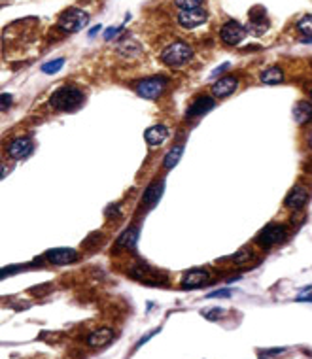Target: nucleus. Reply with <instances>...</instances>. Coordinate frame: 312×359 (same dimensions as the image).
Instances as JSON below:
<instances>
[{
    "instance_id": "14",
    "label": "nucleus",
    "mask_w": 312,
    "mask_h": 359,
    "mask_svg": "<svg viewBox=\"0 0 312 359\" xmlns=\"http://www.w3.org/2000/svg\"><path fill=\"white\" fill-rule=\"evenodd\" d=\"M210 280V274L203 269H193V270H188L186 274H184V286L188 287H195V286H203Z\"/></svg>"
},
{
    "instance_id": "2",
    "label": "nucleus",
    "mask_w": 312,
    "mask_h": 359,
    "mask_svg": "<svg viewBox=\"0 0 312 359\" xmlns=\"http://www.w3.org/2000/svg\"><path fill=\"white\" fill-rule=\"evenodd\" d=\"M191 59H193V49H191V46L186 44V42H174V44H171V46L161 53V61H163L165 65L174 66V68L184 66L186 63H189Z\"/></svg>"
},
{
    "instance_id": "6",
    "label": "nucleus",
    "mask_w": 312,
    "mask_h": 359,
    "mask_svg": "<svg viewBox=\"0 0 312 359\" xmlns=\"http://www.w3.org/2000/svg\"><path fill=\"white\" fill-rule=\"evenodd\" d=\"M286 238V227L280 225V223H271L263 229L257 237V242L261 246H272V244H280L282 240Z\"/></svg>"
},
{
    "instance_id": "18",
    "label": "nucleus",
    "mask_w": 312,
    "mask_h": 359,
    "mask_svg": "<svg viewBox=\"0 0 312 359\" xmlns=\"http://www.w3.org/2000/svg\"><path fill=\"white\" fill-rule=\"evenodd\" d=\"M259 80H261L263 83H267V85H276V83L284 82V72H282V68H278V66H271V68L263 70Z\"/></svg>"
},
{
    "instance_id": "24",
    "label": "nucleus",
    "mask_w": 312,
    "mask_h": 359,
    "mask_svg": "<svg viewBox=\"0 0 312 359\" xmlns=\"http://www.w3.org/2000/svg\"><path fill=\"white\" fill-rule=\"evenodd\" d=\"M65 66V59H55V61H50L46 65H42V72L44 74H55L57 70H61Z\"/></svg>"
},
{
    "instance_id": "11",
    "label": "nucleus",
    "mask_w": 312,
    "mask_h": 359,
    "mask_svg": "<svg viewBox=\"0 0 312 359\" xmlns=\"http://www.w3.org/2000/svg\"><path fill=\"white\" fill-rule=\"evenodd\" d=\"M306 201H308V189L304 188V186H295V188L287 193L284 204H286L287 208H291V210H297V208H301Z\"/></svg>"
},
{
    "instance_id": "31",
    "label": "nucleus",
    "mask_w": 312,
    "mask_h": 359,
    "mask_svg": "<svg viewBox=\"0 0 312 359\" xmlns=\"http://www.w3.org/2000/svg\"><path fill=\"white\" fill-rule=\"evenodd\" d=\"M157 333H159V329H155V331H151V333H148V335H146V336H142V338H140V342H136V348H140V346H142V344L146 342V340H149V338H151V336H155Z\"/></svg>"
},
{
    "instance_id": "28",
    "label": "nucleus",
    "mask_w": 312,
    "mask_h": 359,
    "mask_svg": "<svg viewBox=\"0 0 312 359\" xmlns=\"http://www.w3.org/2000/svg\"><path fill=\"white\" fill-rule=\"evenodd\" d=\"M12 100H14V97H12V95H8V93H2V97H0V104H2V110H8V108L12 106Z\"/></svg>"
},
{
    "instance_id": "33",
    "label": "nucleus",
    "mask_w": 312,
    "mask_h": 359,
    "mask_svg": "<svg viewBox=\"0 0 312 359\" xmlns=\"http://www.w3.org/2000/svg\"><path fill=\"white\" fill-rule=\"evenodd\" d=\"M115 33H119V29H117V27H110L106 33H104V38H106V40H110V38H112Z\"/></svg>"
},
{
    "instance_id": "8",
    "label": "nucleus",
    "mask_w": 312,
    "mask_h": 359,
    "mask_svg": "<svg viewBox=\"0 0 312 359\" xmlns=\"http://www.w3.org/2000/svg\"><path fill=\"white\" fill-rule=\"evenodd\" d=\"M46 259L53 265H68V263H74L78 259V252L70 250V248H55L46 253Z\"/></svg>"
},
{
    "instance_id": "25",
    "label": "nucleus",
    "mask_w": 312,
    "mask_h": 359,
    "mask_svg": "<svg viewBox=\"0 0 312 359\" xmlns=\"http://www.w3.org/2000/svg\"><path fill=\"white\" fill-rule=\"evenodd\" d=\"M205 0H174V4L178 6L180 10H195L201 8Z\"/></svg>"
},
{
    "instance_id": "22",
    "label": "nucleus",
    "mask_w": 312,
    "mask_h": 359,
    "mask_svg": "<svg viewBox=\"0 0 312 359\" xmlns=\"http://www.w3.org/2000/svg\"><path fill=\"white\" fill-rule=\"evenodd\" d=\"M297 31L303 34V38H312V16H304L297 21Z\"/></svg>"
},
{
    "instance_id": "19",
    "label": "nucleus",
    "mask_w": 312,
    "mask_h": 359,
    "mask_svg": "<svg viewBox=\"0 0 312 359\" xmlns=\"http://www.w3.org/2000/svg\"><path fill=\"white\" fill-rule=\"evenodd\" d=\"M136 240H138V229H127L123 235L119 237L117 240V246H121V248H127V250H134L136 248Z\"/></svg>"
},
{
    "instance_id": "12",
    "label": "nucleus",
    "mask_w": 312,
    "mask_h": 359,
    "mask_svg": "<svg viewBox=\"0 0 312 359\" xmlns=\"http://www.w3.org/2000/svg\"><path fill=\"white\" fill-rule=\"evenodd\" d=\"M237 85L238 82L235 76H225V78L218 80V82L212 85L214 97H227V95H231L233 91L237 89Z\"/></svg>"
},
{
    "instance_id": "23",
    "label": "nucleus",
    "mask_w": 312,
    "mask_h": 359,
    "mask_svg": "<svg viewBox=\"0 0 312 359\" xmlns=\"http://www.w3.org/2000/svg\"><path fill=\"white\" fill-rule=\"evenodd\" d=\"M254 257V252H252V248H242V250H238L235 255H233V263H237V265H242V263H248L250 259Z\"/></svg>"
},
{
    "instance_id": "4",
    "label": "nucleus",
    "mask_w": 312,
    "mask_h": 359,
    "mask_svg": "<svg viewBox=\"0 0 312 359\" xmlns=\"http://www.w3.org/2000/svg\"><path fill=\"white\" fill-rule=\"evenodd\" d=\"M165 87H167V80L161 78V76H153V78H146V80L136 83V93H138L140 97L153 100V98H157L163 93Z\"/></svg>"
},
{
    "instance_id": "29",
    "label": "nucleus",
    "mask_w": 312,
    "mask_h": 359,
    "mask_svg": "<svg viewBox=\"0 0 312 359\" xmlns=\"http://www.w3.org/2000/svg\"><path fill=\"white\" fill-rule=\"evenodd\" d=\"M210 299H220V297H231V289H218V291H212V293H208Z\"/></svg>"
},
{
    "instance_id": "30",
    "label": "nucleus",
    "mask_w": 312,
    "mask_h": 359,
    "mask_svg": "<svg viewBox=\"0 0 312 359\" xmlns=\"http://www.w3.org/2000/svg\"><path fill=\"white\" fill-rule=\"evenodd\" d=\"M106 216H108V218H117V216H121V210H119V206H117V204H112V206H108V208H106Z\"/></svg>"
},
{
    "instance_id": "9",
    "label": "nucleus",
    "mask_w": 312,
    "mask_h": 359,
    "mask_svg": "<svg viewBox=\"0 0 312 359\" xmlns=\"http://www.w3.org/2000/svg\"><path fill=\"white\" fill-rule=\"evenodd\" d=\"M6 151H8V155L14 157V159H23V157H27L33 151V140L31 138L12 140L8 144V147H6Z\"/></svg>"
},
{
    "instance_id": "10",
    "label": "nucleus",
    "mask_w": 312,
    "mask_h": 359,
    "mask_svg": "<svg viewBox=\"0 0 312 359\" xmlns=\"http://www.w3.org/2000/svg\"><path fill=\"white\" fill-rule=\"evenodd\" d=\"M114 338H115V331H112L110 327H102V329H97L95 333H91V335L87 336V344H89L91 348H102V346L112 342Z\"/></svg>"
},
{
    "instance_id": "32",
    "label": "nucleus",
    "mask_w": 312,
    "mask_h": 359,
    "mask_svg": "<svg viewBox=\"0 0 312 359\" xmlns=\"http://www.w3.org/2000/svg\"><path fill=\"white\" fill-rule=\"evenodd\" d=\"M286 348H276V350H267L265 351V355H282V353H286Z\"/></svg>"
},
{
    "instance_id": "15",
    "label": "nucleus",
    "mask_w": 312,
    "mask_h": 359,
    "mask_svg": "<svg viewBox=\"0 0 312 359\" xmlns=\"http://www.w3.org/2000/svg\"><path fill=\"white\" fill-rule=\"evenodd\" d=\"M214 108V98L212 97H199L191 108L188 110V115L189 117H193V115H201V114H206L208 110H212Z\"/></svg>"
},
{
    "instance_id": "7",
    "label": "nucleus",
    "mask_w": 312,
    "mask_h": 359,
    "mask_svg": "<svg viewBox=\"0 0 312 359\" xmlns=\"http://www.w3.org/2000/svg\"><path fill=\"white\" fill-rule=\"evenodd\" d=\"M206 19H208V14H206L203 8L180 10V14H178V23H180L184 29H195V27L205 23Z\"/></svg>"
},
{
    "instance_id": "17",
    "label": "nucleus",
    "mask_w": 312,
    "mask_h": 359,
    "mask_svg": "<svg viewBox=\"0 0 312 359\" xmlns=\"http://www.w3.org/2000/svg\"><path fill=\"white\" fill-rule=\"evenodd\" d=\"M161 195H163V182H155L146 189V193L142 197V204L144 206H153Z\"/></svg>"
},
{
    "instance_id": "36",
    "label": "nucleus",
    "mask_w": 312,
    "mask_h": 359,
    "mask_svg": "<svg viewBox=\"0 0 312 359\" xmlns=\"http://www.w3.org/2000/svg\"><path fill=\"white\" fill-rule=\"evenodd\" d=\"M310 98H312V89H310Z\"/></svg>"
},
{
    "instance_id": "26",
    "label": "nucleus",
    "mask_w": 312,
    "mask_h": 359,
    "mask_svg": "<svg viewBox=\"0 0 312 359\" xmlns=\"http://www.w3.org/2000/svg\"><path fill=\"white\" fill-rule=\"evenodd\" d=\"M201 314H203L206 319H220L223 314H225V310H223V308H206V310H203Z\"/></svg>"
},
{
    "instance_id": "35",
    "label": "nucleus",
    "mask_w": 312,
    "mask_h": 359,
    "mask_svg": "<svg viewBox=\"0 0 312 359\" xmlns=\"http://www.w3.org/2000/svg\"><path fill=\"white\" fill-rule=\"evenodd\" d=\"M99 29H100L99 25H97V27H93V29H91V31H89V36H95V34L99 33Z\"/></svg>"
},
{
    "instance_id": "3",
    "label": "nucleus",
    "mask_w": 312,
    "mask_h": 359,
    "mask_svg": "<svg viewBox=\"0 0 312 359\" xmlns=\"http://www.w3.org/2000/svg\"><path fill=\"white\" fill-rule=\"evenodd\" d=\"M87 21H89V16L83 10L70 8L59 17V29H63L65 33H78L87 25Z\"/></svg>"
},
{
    "instance_id": "27",
    "label": "nucleus",
    "mask_w": 312,
    "mask_h": 359,
    "mask_svg": "<svg viewBox=\"0 0 312 359\" xmlns=\"http://www.w3.org/2000/svg\"><path fill=\"white\" fill-rule=\"evenodd\" d=\"M297 302H312V286L304 287L301 293L297 295Z\"/></svg>"
},
{
    "instance_id": "34",
    "label": "nucleus",
    "mask_w": 312,
    "mask_h": 359,
    "mask_svg": "<svg viewBox=\"0 0 312 359\" xmlns=\"http://www.w3.org/2000/svg\"><path fill=\"white\" fill-rule=\"evenodd\" d=\"M227 68H229V63H225V65H222L220 68H216V70L212 72V76H218V74H222L223 70H227Z\"/></svg>"
},
{
    "instance_id": "16",
    "label": "nucleus",
    "mask_w": 312,
    "mask_h": 359,
    "mask_svg": "<svg viewBox=\"0 0 312 359\" xmlns=\"http://www.w3.org/2000/svg\"><path fill=\"white\" fill-rule=\"evenodd\" d=\"M293 117L297 123H308L312 119V102L308 100H301L297 102L293 108Z\"/></svg>"
},
{
    "instance_id": "13",
    "label": "nucleus",
    "mask_w": 312,
    "mask_h": 359,
    "mask_svg": "<svg viewBox=\"0 0 312 359\" xmlns=\"http://www.w3.org/2000/svg\"><path fill=\"white\" fill-rule=\"evenodd\" d=\"M144 138H146L149 146H159V144H163L165 140L169 138V129L165 125H153V127H149L148 131H146Z\"/></svg>"
},
{
    "instance_id": "21",
    "label": "nucleus",
    "mask_w": 312,
    "mask_h": 359,
    "mask_svg": "<svg viewBox=\"0 0 312 359\" xmlns=\"http://www.w3.org/2000/svg\"><path fill=\"white\" fill-rule=\"evenodd\" d=\"M182 153H184V147H182V146L171 147V149H169V153H167V155H165V159H163V166H165V168H173L174 164L180 161Z\"/></svg>"
},
{
    "instance_id": "20",
    "label": "nucleus",
    "mask_w": 312,
    "mask_h": 359,
    "mask_svg": "<svg viewBox=\"0 0 312 359\" xmlns=\"http://www.w3.org/2000/svg\"><path fill=\"white\" fill-rule=\"evenodd\" d=\"M117 51H119V55L121 57H127V59H132L136 57V55H140V44L134 40H125L121 42V46H117Z\"/></svg>"
},
{
    "instance_id": "1",
    "label": "nucleus",
    "mask_w": 312,
    "mask_h": 359,
    "mask_svg": "<svg viewBox=\"0 0 312 359\" xmlns=\"http://www.w3.org/2000/svg\"><path fill=\"white\" fill-rule=\"evenodd\" d=\"M82 100L83 95L80 89H76V87H61V89H57L50 97V104L55 110L68 112V110H74L76 106H80Z\"/></svg>"
},
{
    "instance_id": "5",
    "label": "nucleus",
    "mask_w": 312,
    "mask_h": 359,
    "mask_svg": "<svg viewBox=\"0 0 312 359\" xmlns=\"http://www.w3.org/2000/svg\"><path fill=\"white\" fill-rule=\"evenodd\" d=\"M244 34H246L244 27L240 23H237V21H233V19L227 21V23H223L222 29H220V38H222V42L227 44V46H237L238 42H242Z\"/></svg>"
}]
</instances>
